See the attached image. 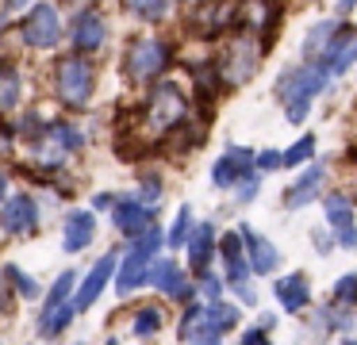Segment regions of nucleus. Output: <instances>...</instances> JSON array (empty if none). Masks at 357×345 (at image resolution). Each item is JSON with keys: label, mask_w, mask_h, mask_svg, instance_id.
Segmentation results:
<instances>
[{"label": "nucleus", "mask_w": 357, "mask_h": 345, "mask_svg": "<svg viewBox=\"0 0 357 345\" xmlns=\"http://www.w3.org/2000/svg\"><path fill=\"white\" fill-rule=\"evenodd\" d=\"M27 130V165L43 176H54L66 161H73L85 146V135H81L77 123L70 119H24Z\"/></svg>", "instance_id": "obj_1"}, {"label": "nucleus", "mask_w": 357, "mask_h": 345, "mask_svg": "<svg viewBox=\"0 0 357 345\" xmlns=\"http://www.w3.org/2000/svg\"><path fill=\"white\" fill-rule=\"evenodd\" d=\"M146 89H150L146 100L139 104V127L146 130V138L162 142V138H169L173 130L181 127V123L192 119V104H188V96L181 92V84L165 81V77L150 81Z\"/></svg>", "instance_id": "obj_2"}, {"label": "nucleus", "mask_w": 357, "mask_h": 345, "mask_svg": "<svg viewBox=\"0 0 357 345\" xmlns=\"http://www.w3.org/2000/svg\"><path fill=\"white\" fill-rule=\"evenodd\" d=\"M326 84H331V77H326L315 61H300V66H288L284 73L277 77L273 96L284 104V119L292 123V127H300L311 115V104L326 92Z\"/></svg>", "instance_id": "obj_3"}, {"label": "nucleus", "mask_w": 357, "mask_h": 345, "mask_svg": "<svg viewBox=\"0 0 357 345\" xmlns=\"http://www.w3.org/2000/svg\"><path fill=\"white\" fill-rule=\"evenodd\" d=\"M238 326V307L227 303V299H192L185 303V314L177 322V337L181 342H223L231 330Z\"/></svg>", "instance_id": "obj_4"}, {"label": "nucleus", "mask_w": 357, "mask_h": 345, "mask_svg": "<svg viewBox=\"0 0 357 345\" xmlns=\"http://www.w3.org/2000/svg\"><path fill=\"white\" fill-rule=\"evenodd\" d=\"M169 66H173V43L162 35H135L131 43L123 46V58H119L123 81L139 84V89H146L150 81L165 77Z\"/></svg>", "instance_id": "obj_5"}, {"label": "nucleus", "mask_w": 357, "mask_h": 345, "mask_svg": "<svg viewBox=\"0 0 357 345\" xmlns=\"http://www.w3.org/2000/svg\"><path fill=\"white\" fill-rule=\"evenodd\" d=\"M162 245H165V230L154 227V222L127 242V253L116 261V276H112L119 296H135L139 288H146L150 265H154V257L162 253Z\"/></svg>", "instance_id": "obj_6"}, {"label": "nucleus", "mask_w": 357, "mask_h": 345, "mask_svg": "<svg viewBox=\"0 0 357 345\" xmlns=\"http://www.w3.org/2000/svg\"><path fill=\"white\" fill-rule=\"evenodd\" d=\"M54 96L66 112H85L96 96V66L89 54H62L54 61Z\"/></svg>", "instance_id": "obj_7"}, {"label": "nucleus", "mask_w": 357, "mask_h": 345, "mask_svg": "<svg viewBox=\"0 0 357 345\" xmlns=\"http://www.w3.org/2000/svg\"><path fill=\"white\" fill-rule=\"evenodd\" d=\"M261 58H265V43H261V38L238 31V35L223 46V54L215 58V69H219V77H223L227 89H238V84L254 81Z\"/></svg>", "instance_id": "obj_8"}, {"label": "nucleus", "mask_w": 357, "mask_h": 345, "mask_svg": "<svg viewBox=\"0 0 357 345\" xmlns=\"http://www.w3.org/2000/svg\"><path fill=\"white\" fill-rule=\"evenodd\" d=\"M16 31L27 50H54L66 35V23H62V12H58L54 0H31V8L20 15Z\"/></svg>", "instance_id": "obj_9"}, {"label": "nucleus", "mask_w": 357, "mask_h": 345, "mask_svg": "<svg viewBox=\"0 0 357 345\" xmlns=\"http://www.w3.org/2000/svg\"><path fill=\"white\" fill-rule=\"evenodd\" d=\"M73 288H77V273H73V268H66V273L58 276L47 291H43L39 337H62L66 330H70L73 314H77V307H73Z\"/></svg>", "instance_id": "obj_10"}, {"label": "nucleus", "mask_w": 357, "mask_h": 345, "mask_svg": "<svg viewBox=\"0 0 357 345\" xmlns=\"http://www.w3.org/2000/svg\"><path fill=\"white\" fill-rule=\"evenodd\" d=\"M219 261H223V280H227V288H234V296H238L242 303L254 307V303H257L254 268H250V261H246L242 230H227V234H219Z\"/></svg>", "instance_id": "obj_11"}, {"label": "nucleus", "mask_w": 357, "mask_h": 345, "mask_svg": "<svg viewBox=\"0 0 357 345\" xmlns=\"http://www.w3.org/2000/svg\"><path fill=\"white\" fill-rule=\"evenodd\" d=\"M150 288L158 291V296L173 299V303H192L196 299V280L188 276V268L181 265L177 257H162L158 253L154 265H150Z\"/></svg>", "instance_id": "obj_12"}, {"label": "nucleus", "mask_w": 357, "mask_h": 345, "mask_svg": "<svg viewBox=\"0 0 357 345\" xmlns=\"http://www.w3.org/2000/svg\"><path fill=\"white\" fill-rule=\"evenodd\" d=\"M185 27L192 38H204V43L223 38L234 27V0H200V4H192Z\"/></svg>", "instance_id": "obj_13"}, {"label": "nucleus", "mask_w": 357, "mask_h": 345, "mask_svg": "<svg viewBox=\"0 0 357 345\" xmlns=\"http://www.w3.org/2000/svg\"><path fill=\"white\" fill-rule=\"evenodd\" d=\"M315 66L323 69L331 81L357 66V27L354 23H338V27H334V35L326 38V46L319 50Z\"/></svg>", "instance_id": "obj_14"}, {"label": "nucleus", "mask_w": 357, "mask_h": 345, "mask_svg": "<svg viewBox=\"0 0 357 345\" xmlns=\"http://www.w3.org/2000/svg\"><path fill=\"white\" fill-rule=\"evenodd\" d=\"M280 0H238L234 4V31H246V35H257L261 43H269L273 31L280 27Z\"/></svg>", "instance_id": "obj_15"}, {"label": "nucleus", "mask_w": 357, "mask_h": 345, "mask_svg": "<svg viewBox=\"0 0 357 345\" xmlns=\"http://www.w3.org/2000/svg\"><path fill=\"white\" fill-rule=\"evenodd\" d=\"M66 38H70V50L96 58L104 50V43H108V20H104V12L100 8H81L70 20V27H66Z\"/></svg>", "instance_id": "obj_16"}, {"label": "nucleus", "mask_w": 357, "mask_h": 345, "mask_svg": "<svg viewBox=\"0 0 357 345\" xmlns=\"http://www.w3.org/2000/svg\"><path fill=\"white\" fill-rule=\"evenodd\" d=\"M39 230V199L31 192H12L0 204V234L8 238H31Z\"/></svg>", "instance_id": "obj_17"}, {"label": "nucleus", "mask_w": 357, "mask_h": 345, "mask_svg": "<svg viewBox=\"0 0 357 345\" xmlns=\"http://www.w3.org/2000/svg\"><path fill=\"white\" fill-rule=\"evenodd\" d=\"M323 215H326V227H331L334 242L342 250H357V204H354V196H346V192H326Z\"/></svg>", "instance_id": "obj_18"}, {"label": "nucleus", "mask_w": 357, "mask_h": 345, "mask_svg": "<svg viewBox=\"0 0 357 345\" xmlns=\"http://www.w3.org/2000/svg\"><path fill=\"white\" fill-rule=\"evenodd\" d=\"M116 261H119V250H108V253H104V257L77 280V288H73V307H77V314L89 311V307H96V299L104 296V288H108L112 276H116Z\"/></svg>", "instance_id": "obj_19"}, {"label": "nucleus", "mask_w": 357, "mask_h": 345, "mask_svg": "<svg viewBox=\"0 0 357 345\" xmlns=\"http://www.w3.org/2000/svg\"><path fill=\"white\" fill-rule=\"evenodd\" d=\"M250 173H257L254 150H250V146H227V150L215 158V165H211V184H215V188H227V192H231L234 184L246 181Z\"/></svg>", "instance_id": "obj_20"}, {"label": "nucleus", "mask_w": 357, "mask_h": 345, "mask_svg": "<svg viewBox=\"0 0 357 345\" xmlns=\"http://www.w3.org/2000/svg\"><path fill=\"white\" fill-rule=\"evenodd\" d=\"M158 207H150L146 199L139 196H116V204H112V222H116V230L131 242L135 234H142V230L154 222Z\"/></svg>", "instance_id": "obj_21"}, {"label": "nucleus", "mask_w": 357, "mask_h": 345, "mask_svg": "<svg viewBox=\"0 0 357 345\" xmlns=\"http://www.w3.org/2000/svg\"><path fill=\"white\" fill-rule=\"evenodd\" d=\"M242 245H246V261H250V268H254V276H273L280 268V250H277V242L273 238H265V234H257L250 222H242Z\"/></svg>", "instance_id": "obj_22"}, {"label": "nucleus", "mask_w": 357, "mask_h": 345, "mask_svg": "<svg viewBox=\"0 0 357 345\" xmlns=\"http://www.w3.org/2000/svg\"><path fill=\"white\" fill-rule=\"evenodd\" d=\"M185 253H188V268H192V276L215 265V257H219V230H215V222H208V219L196 222L192 234H188V242H185Z\"/></svg>", "instance_id": "obj_23"}, {"label": "nucleus", "mask_w": 357, "mask_h": 345, "mask_svg": "<svg viewBox=\"0 0 357 345\" xmlns=\"http://www.w3.org/2000/svg\"><path fill=\"white\" fill-rule=\"evenodd\" d=\"M96 242V211L85 207H70L62 219V250L66 253H81Z\"/></svg>", "instance_id": "obj_24"}, {"label": "nucleus", "mask_w": 357, "mask_h": 345, "mask_svg": "<svg viewBox=\"0 0 357 345\" xmlns=\"http://www.w3.org/2000/svg\"><path fill=\"white\" fill-rule=\"evenodd\" d=\"M323 181H326V169L319 165V161H311V165L284 188V207H288V211H300V207L315 204L319 192H323Z\"/></svg>", "instance_id": "obj_25"}, {"label": "nucleus", "mask_w": 357, "mask_h": 345, "mask_svg": "<svg viewBox=\"0 0 357 345\" xmlns=\"http://www.w3.org/2000/svg\"><path fill=\"white\" fill-rule=\"evenodd\" d=\"M273 296H277L280 311L303 314L311 307V284L303 273H288V276H277V280H273Z\"/></svg>", "instance_id": "obj_26"}, {"label": "nucleus", "mask_w": 357, "mask_h": 345, "mask_svg": "<svg viewBox=\"0 0 357 345\" xmlns=\"http://www.w3.org/2000/svg\"><path fill=\"white\" fill-rule=\"evenodd\" d=\"M127 326H131V337H139V342H150V337L162 334L165 326V311L158 303H139L131 311V319H127Z\"/></svg>", "instance_id": "obj_27"}, {"label": "nucleus", "mask_w": 357, "mask_h": 345, "mask_svg": "<svg viewBox=\"0 0 357 345\" xmlns=\"http://www.w3.org/2000/svg\"><path fill=\"white\" fill-rule=\"evenodd\" d=\"M20 96H24V77H20V66L12 58H0V115L16 112Z\"/></svg>", "instance_id": "obj_28"}, {"label": "nucleus", "mask_w": 357, "mask_h": 345, "mask_svg": "<svg viewBox=\"0 0 357 345\" xmlns=\"http://www.w3.org/2000/svg\"><path fill=\"white\" fill-rule=\"evenodd\" d=\"M311 326L319 330V334H342V330L354 326V307H342V303H326L319 307L315 314H311Z\"/></svg>", "instance_id": "obj_29"}, {"label": "nucleus", "mask_w": 357, "mask_h": 345, "mask_svg": "<svg viewBox=\"0 0 357 345\" xmlns=\"http://www.w3.org/2000/svg\"><path fill=\"white\" fill-rule=\"evenodd\" d=\"M0 276H4V280H8V288H12V296L16 299H39L43 296V288H39V280H35V276H27L24 268L20 265H0Z\"/></svg>", "instance_id": "obj_30"}, {"label": "nucleus", "mask_w": 357, "mask_h": 345, "mask_svg": "<svg viewBox=\"0 0 357 345\" xmlns=\"http://www.w3.org/2000/svg\"><path fill=\"white\" fill-rule=\"evenodd\" d=\"M119 4H123L127 15H135L142 23H162L173 12V0H119Z\"/></svg>", "instance_id": "obj_31"}, {"label": "nucleus", "mask_w": 357, "mask_h": 345, "mask_svg": "<svg viewBox=\"0 0 357 345\" xmlns=\"http://www.w3.org/2000/svg\"><path fill=\"white\" fill-rule=\"evenodd\" d=\"M334 27H338V20H319L307 27V35H303V61H315L319 50L326 46V38L334 35Z\"/></svg>", "instance_id": "obj_32"}, {"label": "nucleus", "mask_w": 357, "mask_h": 345, "mask_svg": "<svg viewBox=\"0 0 357 345\" xmlns=\"http://www.w3.org/2000/svg\"><path fill=\"white\" fill-rule=\"evenodd\" d=\"M192 227H196V215H192V207H181L177 215H173V227L165 230V245L169 250H185V242H188V234H192Z\"/></svg>", "instance_id": "obj_33"}, {"label": "nucleus", "mask_w": 357, "mask_h": 345, "mask_svg": "<svg viewBox=\"0 0 357 345\" xmlns=\"http://www.w3.org/2000/svg\"><path fill=\"white\" fill-rule=\"evenodd\" d=\"M315 135H300L292 146L284 150V169H296V165H307L311 158H315Z\"/></svg>", "instance_id": "obj_34"}, {"label": "nucleus", "mask_w": 357, "mask_h": 345, "mask_svg": "<svg viewBox=\"0 0 357 345\" xmlns=\"http://www.w3.org/2000/svg\"><path fill=\"white\" fill-rule=\"evenodd\" d=\"M192 280H196V296H204V299H223L227 280L215 273V268H204V273L192 276Z\"/></svg>", "instance_id": "obj_35"}, {"label": "nucleus", "mask_w": 357, "mask_h": 345, "mask_svg": "<svg viewBox=\"0 0 357 345\" xmlns=\"http://www.w3.org/2000/svg\"><path fill=\"white\" fill-rule=\"evenodd\" d=\"M162 192H165V184H162V176H158V173H139V192H135L139 199H146L150 207H158Z\"/></svg>", "instance_id": "obj_36"}, {"label": "nucleus", "mask_w": 357, "mask_h": 345, "mask_svg": "<svg viewBox=\"0 0 357 345\" xmlns=\"http://www.w3.org/2000/svg\"><path fill=\"white\" fill-rule=\"evenodd\" d=\"M334 303L342 307H357V273H346L334 280Z\"/></svg>", "instance_id": "obj_37"}, {"label": "nucleus", "mask_w": 357, "mask_h": 345, "mask_svg": "<svg viewBox=\"0 0 357 345\" xmlns=\"http://www.w3.org/2000/svg\"><path fill=\"white\" fill-rule=\"evenodd\" d=\"M254 165H257V173H277V169H284V153L280 150H257Z\"/></svg>", "instance_id": "obj_38"}, {"label": "nucleus", "mask_w": 357, "mask_h": 345, "mask_svg": "<svg viewBox=\"0 0 357 345\" xmlns=\"http://www.w3.org/2000/svg\"><path fill=\"white\" fill-rule=\"evenodd\" d=\"M257 184H261V173H250L246 176V181H238V184H234V204H250V199H254L257 196Z\"/></svg>", "instance_id": "obj_39"}, {"label": "nucleus", "mask_w": 357, "mask_h": 345, "mask_svg": "<svg viewBox=\"0 0 357 345\" xmlns=\"http://www.w3.org/2000/svg\"><path fill=\"white\" fill-rule=\"evenodd\" d=\"M269 334H273V330L257 322L254 330H242V345H261V342H269Z\"/></svg>", "instance_id": "obj_40"}, {"label": "nucleus", "mask_w": 357, "mask_h": 345, "mask_svg": "<svg viewBox=\"0 0 357 345\" xmlns=\"http://www.w3.org/2000/svg\"><path fill=\"white\" fill-rule=\"evenodd\" d=\"M311 242H315V253H331L334 245H338V242H334V234H326L323 227H319V230H311Z\"/></svg>", "instance_id": "obj_41"}, {"label": "nucleus", "mask_w": 357, "mask_h": 345, "mask_svg": "<svg viewBox=\"0 0 357 345\" xmlns=\"http://www.w3.org/2000/svg\"><path fill=\"white\" fill-rule=\"evenodd\" d=\"M112 204H116V192H96L93 196V211H112Z\"/></svg>", "instance_id": "obj_42"}, {"label": "nucleus", "mask_w": 357, "mask_h": 345, "mask_svg": "<svg viewBox=\"0 0 357 345\" xmlns=\"http://www.w3.org/2000/svg\"><path fill=\"white\" fill-rule=\"evenodd\" d=\"M8 311H12V288H8V280L0 276V319H4Z\"/></svg>", "instance_id": "obj_43"}, {"label": "nucleus", "mask_w": 357, "mask_h": 345, "mask_svg": "<svg viewBox=\"0 0 357 345\" xmlns=\"http://www.w3.org/2000/svg\"><path fill=\"white\" fill-rule=\"evenodd\" d=\"M4 196H8V169L0 165V204H4Z\"/></svg>", "instance_id": "obj_44"}, {"label": "nucleus", "mask_w": 357, "mask_h": 345, "mask_svg": "<svg viewBox=\"0 0 357 345\" xmlns=\"http://www.w3.org/2000/svg\"><path fill=\"white\" fill-rule=\"evenodd\" d=\"M24 4H31V0H4V8H24Z\"/></svg>", "instance_id": "obj_45"}, {"label": "nucleus", "mask_w": 357, "mask_h": 345, "mask_svg": "<svg viewBox=\"0 0 357 345\" xmlns=\"http://www.w3.org/2000/svg\"><path fill=\"white\" fill-rule=\"evenodd\" d=\"M357 8V0H342V12H354Z\"/></svg>", "instance_id": "obj_46"}, {"label": "nucleus", "mask_w": 357, "mask_h": 345, "mask_svg": "<svg viewBox=\"0 0 357 345\" xmlns=\"http://www.w3.org/2000/svg\"><path fill=\"white\" fill-rule=\"evenodd\" d=\"M354 204H357V192H354Z\"/></svg>", "instance_id": "obj_47"}]
</instances>
